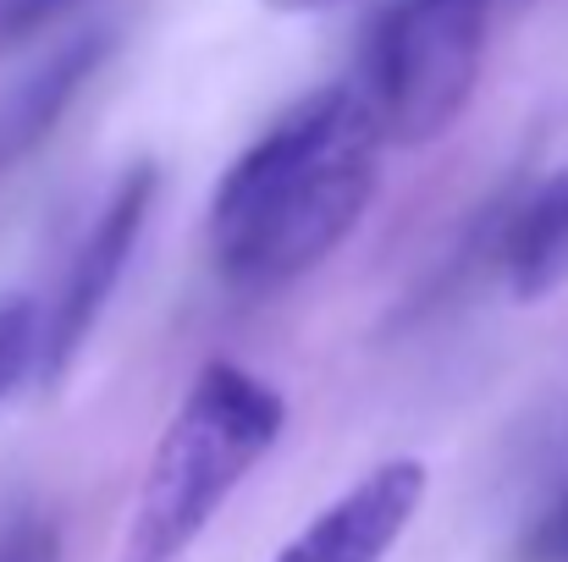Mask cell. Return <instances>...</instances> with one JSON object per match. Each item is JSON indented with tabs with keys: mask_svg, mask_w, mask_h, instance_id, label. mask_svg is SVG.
I'll use <instances>...</instances> for the list:
<instances>
[{
	"mask_svg": "<svg viewBox=\"0 0 568 562\" xmlns=\"http://www.w3.org/2000/svg\"><path fill=\"white\" fill-rule=\"evenodd\" d=\"M282 6H293V11H326V6H337V0H282Z\"/></svg>",
	"mask_w": 568,
	"mask_h": 562,
	"instance_id": "cell-11",
	"label": "cell"
},
{
	"mask_svg": "<svg viewBox=\"0 0 568 562\" xmlns=\"http://www.w3.org/2000/svg\"><path fill=\"white\" fill-rule=\"evenodd\" d=\"M486 17L491 0H397L381 11L354 83L381 144L414 150L464 116L480 83Z\"/></svg>",
	"mask_w": 568,
	"mask_h": 562,
	"instance_id": "cell-3",
	"label": "cell"
},
{
	"mask_svg": "<svg viewBox=\"0 0 568 562\" xmlns=\"http://www.w3.org/2000/svg\"><path fill=\"white\" fill-rule=\"evenodd\" d=\"M381 133L354 83L315 89L271 122L215 187L210 259L243 298L321 270L365 221L381 183Z\"/></svg>",
	"mask_w": 568,
	"mask_h": 562,
	"instance_id": "cell-1",
	"label": "cell"
},
{
	"mask_svg": "<svg viewBox=\"0 0 568 562\" xmlns=\"http://www.w3.org/2000/svg\"><path fill=\"white\" fill-rule=\"evenodd\" d=\"M508 270L525 298L558 287L568 276V166L525 204L519 226L508 232Z\"/></svg>",
	"mask_w": 568,
	"mask_h": 562,
	"instance_id": "cell-6",
	"label": "cell"
},
{
	"mask_svg": "<svg viewBox=\"0 0 568 562\" xmlns=\"http://www.w3.org/2000/svg\"><path fill=\"white\" fill-rule=\"evenodd\" d=\"M519 558L525 562H568V497L552 502V508L536 519V530L525 535Z\"/></svg>",
	"mask_w": 568,
	"mask_h": 562,
	"instance_id": "cell-10",
	"label": "cell"
},
{
	"mask_svg": "<svg viewBox=\"0 0 568 562\" xmlns=\"http://www.w3.org/2000/svg\"><path fill=\"white\" fill-rule=\"evenodd\" d=\"M100 33H89V39H78L72 50H61L17 100H11V111H6V122H0V161H17L22 150H33L50 127H55V116L67 111V100L78 94V83L89 78V67L100 61Z\"/></svg>",
	"mask_w": 568,
	"mask_h": 562,
	"instance_id": "cell-7",
	"label": "cell"
},
{
	"mask_svg": "<svg viewBox=\"0 0 568 562\" xmlns=\"http://www.w3.org/2000/svg\"><path fill=\"white\" fill-rule=\"evenodd\" d=\"M155 166H128L116 187L105 193V204L94 210L67 276H61V293L50 304V315L39 320V370L55 375L78 359V348L89 343V331L100 326L105 304L116 298V282L133 259V243L144 232V215L155 204Z\"/></svg>",
	"mask_w": 568,
	"mask_h": 562,
	"instance_id": "cell-4",
	"label": "cell"
},
{
	"mask_svg": "<svg viewBox=\"0 0 568 562\" xmlns=\"http://www.w3.org/2000/svg\"><path fill=\"white\" fill-rule=\"evenodd\" d=\"M425 502V463L392 458L315 513L271 562H386L397 535Z\"/></svg>",
	"mask_w": 568,
	"mask_h": 562,
	"instance_id": "cell-5",
	"label": "cell"
},
{
	"mask_svg": "<svg viewBox=\"0 0 568 562\" xmlns=\"http://www.w3.org/2000/svg\"><path fill=\"white\" fill-rule=\"evenodd\" d=\"M287 425V402L271 380L237 365H204L183 408L150 452L139 502L116 562H183L215 524L226 497L260 469Z\"/></svg>",
	"mask_w": 568,
	"mask_h": 562,
	"instance_id": "cell-2",
	"label": "cell"
},
{
	"mask_svg": "<svg viewBox=\"0 0 568 562\" xmlns=\"http://www.w3.org/2000/svg\"><path fill=\"white\" fill-rule=\"evenodd\" d=\"M39 370V309L17 293H0V397Z\"/></svg>",
	"mask_w": 568,
	"mask_h": 562,
	"instance_id": "cell-8",
	"label": "cell"
},
{
	"mask_svg": "<svg viewBox=\"0 0 568 562\" xmlns=\"http://www.w3.org/2000/svg\"><path fill=\"white\" fill-rule=\"evenodd\" d=\"M0 562H61V535L39 513H17L0 524Z\"/></svg>",
	"mask_w": 568,
	"mask_h": 562,
	"instance_id": "cell-9",
	"label": "cell"
}]
</instances>
